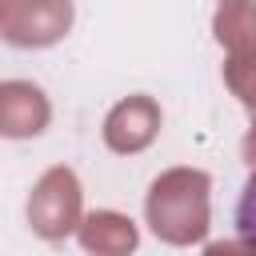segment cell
Listing matches in <instances>:
<instances>
[{"label": "cell", "mask_w": 256, "mask_h": 256, "mask_svg": "<svg viewBox=\"0 0 256 256\" xmlns=\"http://www.w3.org/2000/svg\"><path fill=\"white\" fill-rule=\"evenodd\" d=\"M208 188L212 180L200 168H172L156 176L144 200L152 232L168 244H200L208 232Z\"/></svg>", "instance_id": "cell-1"}, {"label": "cell", "mask_w": 256, "mask_h": 256, "mask_svg": "<svg viewBox=\"0 0 256 256\" xmlns=\"http://www.w3.org/2000/svg\"><path fill=\"white\" fill-rule=\"evenodd\" d=\"M80 180L72 168H48L28 196V224L44 240H64L80 228Z\"/></svg>", "instance_id": "cell-2"}, {"label": "cell", "mask_w": 256, "mask_h": 256, "mask_svg": "<svg viewBox=\"0 0 256 256\" xmlns=\"http://www.w3.org/2000/svg\"><path fill=\"white\" fill-rule=\"evenodd\" d=\"M72 28V0H12L0 32L16 48H48Z\"/></svg>", "instance_id": "cell-3"}, {"label": "cell", "mask_w": 256, "mask_h": 256, "mask_svg": "<svg viewBox=\"0 0 256 256\" xmlns=\"http://www.w3.org/2000/svg\"><path fill=\"white\" fill-rule=\"evenodd\" d=\"M160 120L164 116H160V104L152 96H128V100H120L108 112V120H104V144L112 152H120V156H132V152H140V148H148L156 140Z\"/></svg>", "instance_id": "cell-4"}, {"label": "cell", "mask_w": 256, "mask_h": 256, "mask_svg": "<svg viewBox=\"0 0 256 256\" xmlns=\"http://www.w3.org/2000/svg\"><path fill=\"white\" fill-rule=\"evenodd\" d=\"M52 120L48 96L28 80H0V136L28 140L40 136Z\"/></svg>", "instance_id": "cell-5"}, {"label": "cell", "mask_w": 256, "mask_h": 256, "mask_svg": "<svg viewBox=\"0 0 256 256\" xmlns=\"http://www.w3.org/2000/svg\"><path fill=\"white\" fill-rule=\"evenodd\" d=\"M212 32L228 48V56H256V4L252 0H220Z\"/></svg>", "instance_id": "cell-6"}, {"label": "cell", "mask_w": 256, "mask_h": 256, "mask_svg": "<svg viewBox=\"0 0 256 256\" xmlns=\"http://www.w3.org/2000/svg\"><path fill=\"white\" fill-rule=\"evenodd\" d=\"M80 244L88 252H108V256H120V252H132L136 248V224L120 212H92L80 220Z\"/></svg>", "instance_id": "cell-7"}, {"label": "cell", "mask_w": 256, "mask_h": 256, "mask_svg": "<svg viewBox=\"0 0 256 256\" xmlns=\"http://www.w3.org/2000/svg\"><path fill=\"white\" fill-rule=\"evenodd\" d=\"M224 80L240 96V104L252 112V124H256V56H228L224 60Z\"/></svg>", "instance_id": "cell-8"}, {"label": "cell", "mask_w": 256, "mask_h": 256, "mask_svg": "<svg viewBox=\"0 0 256 256\" xmlns=\"http://www.w3.org/2000/svg\"><path fill=\"white\" fill-rule=\"evenodd\" d=\"M236 228L244 236V248H256V164H252V176H248L240 204H236Z\"/></svg>", "instance_id": "cell-9"}, {"label": "cell", "mask_w": 256, "mask_h": 256, "mask_svg": "<svg viewBox=\"0 0 256 256\" xmlns=\"http://www.w3.org/2000/svg\"><path fill=\"white\" fill-rule=\"evenodd\" d=\"M8 8H12V0H0V24H4V16H8Z\"/></svg>", "instance_id": "cell-10"}]
</instances>
